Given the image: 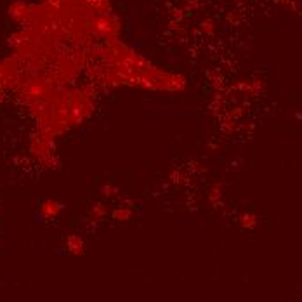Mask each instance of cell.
I'll use <instances>...</instances> for the list:
<instances>
[{
    "label": "cell",
    "instance_id": "6da1fadb",
    "mask_svg": "<svg viewBox=\"0 0 302 302\" xmlns=\"http://www.w3.org/2000/svg\"><path fill=\"white\" fill-rule=\"evenodd\" d=\"M66 250L71 255H80L85 250V243L79 235H70L66 238Z\"/></svg>",
    "mask_w": 302,
    "mask_h": 302
},
{
    "label": "cell",
    "instance_id": "7a4b0ae2",
    "mask_svg": "<svg viewBox=\"0 0 302 302\" xmlns=\"http://www.w3.org/2000/svg\"><path fill=\"white\" fill-rule=\"evenodd\" d=\"M61 209H63L61 203H57L54 200H47L40 205V216L45 217V219H54L61 212Z\"/></svg>",
    "mask_w": 302,
    "mask_h": 302
},
{
    "label": "cell",
    "instance_id": "3957f363",
    "mask_svg": "<svg viewBox=\"0 0 302 302\" xmlns=\"http://www.w3.org/2000/svg\"><path fill=\"white\" fill-rule=\"evenodd\" d=\"M257 224V217L252 216V214H245V216L240 217V226L245 229H252Z\"/></svg>",
    "mask_w": 302,
    "mask_h": 302
},
{
    "label": "cell",
    "instance_id": "277c9868",
    "mask_svg": "<svg viewBox=\"0 0 302 302\" xmlns=\"http://www.w3.org/2000/svg\"><path fill=\"white\" fill-rule=\"evenodd\" d=\"M105 214H106V207L103 205V203H96V205L90 209V219L101 220L103 217H105Z\"/></svg>",
    "mask_w": 302,
    "mask_h": 302
},
{
    "label": "cell",
    "instance_id": "5b68a950",
    "mask_svg": "<svg viewBox=\"0 0 302 302\" xmlns=\"http://www.w3.org/2000/svg\"><path fill=\"white\" fill-rule=\"evenodd\" d=\"M113 217H115L116 220H129L132 217V212L129 209H116L115 212H113Z\"/></svg>",
    "mask_w": 302,
    "mask_h": 302
},
{
    "label": "cell",
    "instance_id": "8992f818",
    "mask_svg": "<svg viewBox=\"0 0 302 302\" xmlns=\"http://www.w3.org/2000/svg\"><path fill=\"white\" fill-rule=\"evenodd\" d=\"M103 196H113L115 194V188H111V186H103Z\"/></svg>",
    "mask_w": 302,
    "mask_h": 302
}]
</instances>
